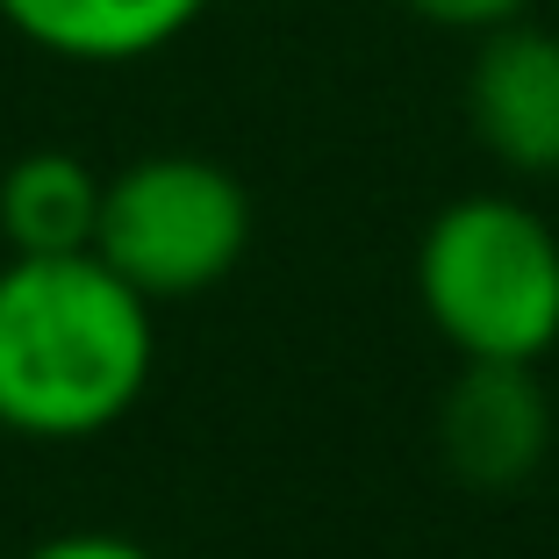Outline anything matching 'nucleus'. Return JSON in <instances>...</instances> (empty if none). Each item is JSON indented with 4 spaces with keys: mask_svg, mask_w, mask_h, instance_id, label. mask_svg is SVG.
Wrapping results in <instances>:
<instances>
[{
    "mask_svg": "<svg viewBox=\"0 0 559 559\" xmlns=\"http://www.w3.org/2000/svg\"><path fill=\"white\" fill-rule=\"evenodd\" d=\"M201 8L209 0H0V22L66 66H136L180 44Z\"/></svg>",
    "mask_w": 559,
    "mask_h": 559,
    "instance_id": "6",
    "label": "nucleus"
},
{
    "mask_svg": "<svg viewBox=\"0 0 559 559\" xmlns=\"http://www.w3.org/2000/svg\"><path fill=\"white\" fill-rule=\"evenodd\" d=\"M100 173L72 151H29L0 180V237L15 259H66L94 251L100 230Z\"/></svg>",
    "mask_w": 559,
    "mask_h": 559,
    "instance_id": "7",
    "label": "nucleus"
},
{
    "mask_svg": "<svg viewBox=\"0 0 559 559\" xmlns=\"http://www.w3.org/2000/svg\"><path fill=\"white\" fill-rule=\"evenodd\" d=\"M409 8L438 29H480V36L524 15V0H409Z\"/></svg>",
    "mask_w": 559,
    "mask_h": 559,
    "instance_id": "8",
    "label": "nucleus"
},
{
    "mask_svg": "<svg viewBox=\"0 0 559 559\" xmlns=\"http://www.w3.org/2000/svg\"><path fill=\"white\" fill-rule=\"evenodd\" d=\"M438 444L444 466L480 495H510L538 474L552 444V409L531 366L510 359H466V373L438 402Z\"/></svg>",
    "mask_w": 559,
    "mask_h": 559,
    "instance_id": "4",
    "label": "nucleus"
},
{
    "mask_svg": "<svg viewBox=\"0 0 559 559\" xmlns=\"http://www.w3.org/2000/svg\"><path fill=\"white\" fill-rule=\"evenodd\" d=\"M251 245V201L237 173L194 151L122 165L100 187V230L94 251L151 301H187L230 280Z\"/></svg>",
    "mask_w": 559,
    "mask_h": 559,
    "instance_id": "3",
    "label": "nucleus"
},
{
    "mask_svg": "<svg viewBox=\"0 0 559 559\" xmlns=\"http://www.w3.org/2000/svg\"><path fill=\"white\" fill-rule=\"evenodd\" d=\"M158 366L151 295L100 251L0 265V430L80 444L136 409Z\"/></svg>",
    "mask_w": 559,
    "mask_h": 559,
    "instance_id": "1",
    "label": "nucleus"
},
{
    "mask_svg": "<svg viewBox=\"0 0 559 559\" xmlns=\"http://www.w3.org/2000/svg\"><path fill=\"white\" fill-rule=\"evenodd\" d=\"M22 559H158V552L136 538H116V531H66V538H44Z\"/></svg>",
    "mask_w": 559,
    "mask_h": 559,
    "instance_id": "9",
    "label": "nucleus"
},
{
    "mask_svg": "<svg viewBox=\"0 0 559 559\" xmlns=\"http://www.w3.org/2000/svg\"><path fill=\"white\" fill-rule=\"evenodd\" d=\"M466 108L495 165L531 173V180L559 173V36L531 22L488 29L474 80H466Z\"/></svg>",
    "mask_w": 559,
    "mask_h": 559,
    "instance_id": "5",
    "label": "nucleus"
},
{
    "mask_svg": "<svg viewBox=\"0 0 559 559\" xmlns=\"http://www.w3.org/2000/svg\"><path fill=\"white\" fill-rule=\"evenodd\" d=\"M416 301L460 359L538 366L559 345V237L510 194H466L416 245Z\"/></svg>",
    "mask_w": 559,
    "mask_h": 559,
    "instance_id": "2",
    "label": "nucleus"
}]
</instances>
